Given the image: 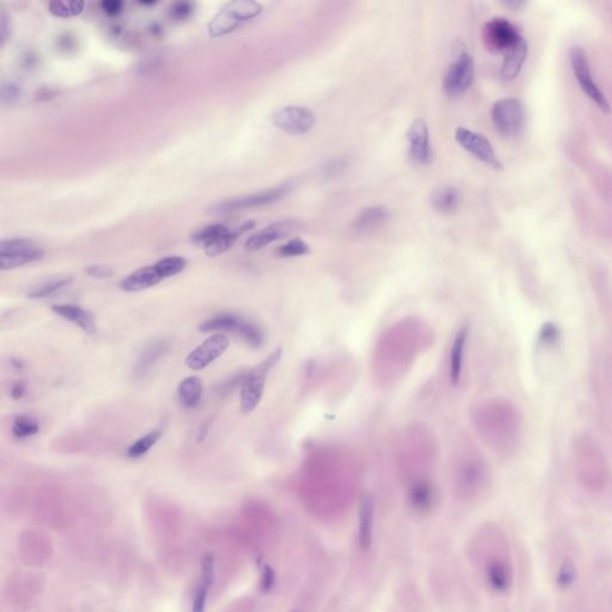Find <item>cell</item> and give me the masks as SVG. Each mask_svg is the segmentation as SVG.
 <instances>
[{
    "label": "cell",
    "instance_id": "681fc988",
    "mask_svg": "<svg viewBox=\"0 0 612 612\" xmlns=\"http://www.w3.org/2000/svg\"><path fill=\"white\" fill-rule=\"evenodd\" d=\"M505 5L506 6H509V8H512V9H518V8H520L524 5L523 1H516V0H509V1H505Z\"/></svg>",
    "mask_w": 612,
    "mask_h": 612
},
{
    "label": "cell",
    "instance_id": "7bdbcfd3",
    "mask_svg": "<svg viewBox=\"0 0 612 612\" xmlns=\"http://www.w3.org/2000/svg\"><path fill=\"white\" fill-rule=\"evenodd\" d=\"M101 6L107 14H118L123 9V3L118 1V0H107V1H103Z\"/></svg>",
    "mask_w": 612,
    "mask_h": 612
},
{
    "label": "cell",
    "instance_id": "30bf717a",
    "mask_svg": "<svg viewBox=\"0 0 612 612\" xmlns=\"http://www.w3.org/2000/svg\"><path fill=\"white\" fill-rule=\"evenodd\" d=\"M524 107L517 98H503L493 105L492 120L496 131L503 136L518 134L524 125Z\"/></svg>",
    "mask_w": 612,
    "mask_h": 612
},
{
    "label": "cell",
    "instance_id": "484cf974",
    "mask_svg": "<svg viewBox=\"0 0 612 612\" xmlns=\"http://www.w3.org/2000/svg\"><path fill=\"white\" fill-rule=\"evenodd\" d=\"M487 578H488L490 586L496 592L503 593V592L508 591L509 586H511V571L506 563L499 561V560L493 561L488 566Z\"/></svg>",
    "mask_w": 612,
    "mask_h": 612
},
{
    "label": "cell",
    "instance_id": "7c38bea8",
    "mask_svg": "<svg viewBox=\"0 0 612 612\" xmlns=\"http://www.w3.org/2000/svg\"><path fill=\"white\" fill-rule=\"evenodd\" d=\"M456 140L464 150L472 154L474 157L480 159L482 163L489 165L492 168L503 169V164L495 154L493 146L489 140L480 133L470 131L467 128L458 127L456 129Z\"/></svg>",
    "mask_w": 612,
    "mask_h": 612
},
{
    "label": "cell",
    "instance_id": "5bb4252c",
    "mask_svg": "<svg viewBox=\"0 0 612 612\" xmlns=\"http://www.w3.org/2000/svg\"><path fill=\"white\" fill-rule=\"evenodd\" d=\"M299 226V222L295 220H280L264 227L261 231L256 232L245 243V249L249 251H257L271 244L273 242L279 241L284 237L288 236Z\"/></svg>",
    "mask_w": 612,
    "mask_h": 612
},
{
    "label": "cell",
    "instance_id": "f6af8a7d",
    "mask_svg": "<svg viewBox=\"0 0 612 612\" xmlns=\"http://www.w3.org/2000/svg\"><path fill=\"white\" fill-rule=\"evenodd\" d=\"M158 64L159 56L152 55V56H149L145 60H143L141 65H139V71H140V73L149 72V71H152L154 68H156V66H158Z\"/></svg>",
    "mask_w": 612,
    "mask_h": 612
},
{
    "label": "cell",
    "instance_id": "1f68e13d",
    "mask_svg": "<svg viewBox=\"0 0 612 612\" xmlns=\"http://www.w3.org/2000/svg\"><path fill=\"white\" fill-rule=\"evenodd\" d=\"M84 1H52L50 3V12L55 17L70 19L82 14Z\"/></svg>",
    "mask_w": 612,
    "mask_h": 612
},
{
    "label": "cell",
    "instance_id": "d4e9b609",
    "mask_svg": "<svg viewBox=\"0 0 612 612\" xmlns=\"http://www.w3.org/2000/svg\"><path fill=\"white\" fill-rule=\"evenodd\" d=\"M432 204L436 212L451 214L456 212L459 204V191L456 187H443L432 196Z\"/></svg>",
    "mask_w": 612,
    "mask_h": 612
},
{
    "label": "cell",
    "instance_id": "2e32d148",
    "mask_svg": "<svg viewBox=\"0 0 612 612\" xmlns=\"http://www.w3.org/2000/svg\"><path fill=\"white\" fill-rule=\"evenodd\" d=\"M52 311L68 322L76 324L87 334H95L97 331L94 315L78 305L54 304L52 305Z\"/></svg>",
    "mask_w": 612,
    "mask_h": 612
},
{
    "label": "cell",
    "instance_id": "44dd1931",
    "mask_svg": "<svg viewBox=\"0 0 612 612\" xmlns=\"http://www.w3.org/2000/svg\"><path fill=\"white\" fill-rule=\"evenodd\" d=\"M254 227L255 222H246L244 224H242L241 226L235 229V230H229L225 235L219 237L218 240H215L213 243L206 245L204 248V253L209 257H215V256L224 254L227 250L231 249L232 246L236 243L237 240L242 235H244L245 232L253 230Z\"/></svg>",
    "mask_w": 612,
    "mask_h": 612
},
{
    "label": "cell",
    "instance_id": "8d00e7d4",
    "mask_svg": "<svg viewBox=\"0 0 612 612\" xmlns=\"http://www.w3.org/2000/svg\"><path fill=\"white\" fill-rule=\"evenodd\" d=\"M214 556L212 553H204L201 558V582H204L209 587L214 582Z\"/></svg>",
    "mask_w": 612,
    "mask_h": 612
},
{
    "label": "cell",
    "instance_id": "74e56055",
    "mask_svg": "<svg viewBox=\"0 0 612 612\" xmlns=\"http://www.w3.org/2000/svg\"><path fill=\"white\" fill-rule=\"evenodd\" d=\"M21 96V87L17 83L12 81L3 83L1 87V103L3 105H12L19 100Z\"/></svg>",
    "mask_w": 612,
    "mask_h": 612
},
{
    "label": "cell",
    "instance_id": "3957f363",
    "mask_svg": "<svg viewBox=\"0 0 612 612\" xmlns=\"http://www.w3.org/2000/svg\"><path fill=\"white\" fill-rule=\"evenodd\" d=\"M199 330L202 333H220L229 331L238 336L251 348H260L264 342V335L261 328L255 323L246 321L236 315H219L200 324Z\"/></svg>",
    "mask_w": 612,
    "mask_h": 612
},
{
    "label": "cell",
    "instance_id": "bcb514c9",
    "mask_svg": "<svg viewBox=\"0 0 612 612\" xmlns=\"http://www.w3.org/2000/svg\"><path fill=\"white\" fill-rule=\"evenodd\" d=\"M9 29V19L5 14V11H1V14H0V35H1V45H4L5 41L8 40Z\"/></svg>",
    "mask_w": 612,
    "mask_h": 612
},
{
    "label": "cell",
    "instance_id": "f546056e",
    "mask_svg": "<svg viewBox=\"0 0 612 612\" xmlns=\"http://www.w3.org/2000/svg\"><path fill=\"white\" fill-rule=\"evenodd\" d=\"M227 231H229V229L225 225L213 224V225H209L201 230H198L191 237V241L196 244L202 245L204 248L206 245L213 243L215 240H218L219 237L225 235Z\"/></svg>",
    "mask_w": 612,
    "mask_h": 612
},
{
    "label": "cell",
    "instance_id": "603a6c76",
    "mask_svg": "<svg viewBox=\"0 0 612 612\" xmlns=\"http://www.w3.org/2000/svg\"><path fill=\"white\" fill-rule=\"evenodd\" d=\"M202 392L204 386L199 377H188L180 383L177 389V397L184 408L193 409L200 403Z\"/></svg>",
    "mask_w": 612,
    "mask_h": 612
},
{
    "label": "cell",
    "instance_id": "5b68a950",
    "mask_svg": "<svg viewBox=\"0 0 612 612\" xmlns=\"http://www.w3.org/2000/svg\"><path fill=\"white\" fill-rule=\"evenodd\" d=\"M43 257V250L27 238H12L0 243V269L10 271L36 262Z\"/></svg>",
    "mask_w": 612,
    "mask_h": 612
},
{
    "label": "cell",
    "instance_id": "f1b7e54d",
    "mask_svg": "<svg viewBox=\"0 0 612 612\" xmlns=\"http://www.w3.org/2000/svg\"><path fill=\"white\" fill-rule=\"evenodd\" d=\"M71 282H72V277H61V279H56V280L45 282V284L36 286V287H34L32 290L29 291L27 297L29 299H43V298H48L50 295H55V293H58L60 291L64 290L65 287L70 285Z\"/></svg>",
    "mask_w": 612,
    "mask_h": 612
},
{
    "label": "cell",
    "instance_id": "60d3db41",
    "mask_svg": "<svg viewBox=\"0 0 612 612\" xmlns=\"http://www.w3.org/2000/svg\"><path fill=\"white\" fill-rule=\"evenodd\" d=\"M87 274L97 279H108L113 277L114 269L105 264H92L87 268Z\"/></svg>",
    "mask_w": 612,
    "mask_h": 612
},
{
    "label": "cell",
    "instance_id": "7dc6e473",
    "mask_svg": "<svg viewBox=\"0 0 612 612\" xmlns=\"http://www.w3.org/2000/svg\"><path fill=\"white\" fill-rule=\"evenodd\" d=\"M27 391V386L22 381H16L14 386H11V397L14 399H21L25 394Z\"/></svg>",
    "mask_w": 612,
    "mask_h": 612
},
{
    "label": "cell",
    "instance_id": "f35d334b",
    "mask_svg": "<svg viewBox=\"0 0 612 612\" xmlns=\"http://www.w3.org/2000/svg\"><path fill=\"white\" fill-rule=\"evenodd\" d=\"M209 586L206 585L204 582L200 581L199 586L196 589V595H194V602H193V608L191 612H204L206 609V600L209 595Z\"/></svg>",
    "mask_w": 612,
    "mask_h": 612
},
{
    "label": "cell",
    "instance_id": "9c48e42d",
    "mask_svg": "<svg viewBox=\"0 0 612 612\" xmlns=\"http://www.w3.org/2000/svg\"><path fill=\"white\" fill-rule=\"evenodd\" d=\"M271 118L275 127L291 136H303L311 131L316 123L313 110L300 105L284 107L274 112Z\"/></svg>",
    "mask_w": 612,
    "mask_h": 612
},
{
    "label": "cell",
    "instance_id": "cb8c5ba5",
    "mask_svg": "<svg viewBox=\"0 0 612 612\" xmlns=\"http://www.w3.org/2000/svg\"><path fill=\"white\" fill-rule=\"evenodd\" d=\"M409 503L417 512L430 511L434 503L433 485L425 480L414 483L409 490Z\"/></svg>",
    "mask_w": 612,
    "mask_h": 612
},
{
    "label": "cell",
    "instance_id": "b9f144b4",
    "mask_svg": "<svg viewBox=\"0 0 612 612\" xmlns=\"http://www.w3.org/2000/svg\"><path fill=\"white\" fill-rule=\"evenodd\" d=\"M274 582H275V573H274L272 568L266 564L263 567L262 578H261V590L263 592H268V591L272 590Z\"/></svg>",
    "mask_w": 612,
    "mask_h": 612
},
{
    "label": "cell",
    "instance_id": "e0dca14e",
    "mask_svg": "<svg viewBox=\"0 0 612 612\" xmlns=\"http://www.w3.org/2000/svg\"><path fill=\"white\" fill-rule=\"evenodd\" d=\"M162 280H164L163 277L159 274L156 266H147L125 277L120 284V287L125 292H140L158 285Z\"/></svg>",
    "mask_w": 612,
    "mask_h": 612
},
{
    "label": "cell",
    "instance_id": "83f0119b",
    "mask_svg": "<svg viewBox=\"0 0 612 612\" xmlns=\"http://www.w3.org/2000/svg\"><path fill=\"white\" fill-rule=\"evenodd\" d=\"M11 432L17 439H28L40 432V423L32 416L17 415L12 422Z\"/></svg>",
    "mask_w": 612,
    "mask_h": 612
},
{
    "label": "cell",
    "instance_id": "ffe728a7",
    "mask_svg": "<svg viewBox=\"0 0 612 612\" xmlns=\"http://www.w3.org/2000/svg\"><path fill=\"white\" fill-rule=\"evenodd\" d=\"M373 522H374V500L372 496H365L359 511V543L363 550H368L371 547Z\"/></svg>",
    "mask_w": 612,
    "mask_h": 612
},
{
    "label": "cell",
    "instance_id": "6da1fadb",
    "mask_svg": "<svg viewBox=\"0 0 612 612\" xmlns=\"http://www.w3.org/2000/svg\"><path fill=\"white\" fill-rule=\"evenodd\" d=\"M262 11V5L254 0H235L226 3L209 22V35L212 37L227 35L243 23L259 17Z\"/></svg>",
    "mask_w": 612,
    "mask_h": 612
},
{
    "label": "cell",
    "instance_id": "ee69618b",
    "mask_svg": "<svg viewBox=\"0 0 612 612\" xmlns=\"http://www.w3.org/2000/svg\"><path fill=\"white\" fill-rule=\"evenodd\" d=\"M346 165H347V162H346V160H344V159H337L336 162H331V163L328 165L327 169H326V173H327L329 176L339 175V173H342V171L345 170Z\"/></svg>",
    "mask_w": 612,
    "mask_h": 612
},
{
    "label": "cell",
    "instance_id": "ac0fdd59",
    "mask_svg": "<svg viewBox=\"0 0 612 612\" xmlns=\"http://www.w3.org/2000/svg\"><path fill=\"white\" fill-rule=\"evenodd\" d=\"M390 219L389 209L383 206H372L360 212L358 217L354 219L352 227L354 231L359 233H370L377 231L378 229L384 226Z\"/></svg>",
    "mask_w": 612,
    "mask_h": 612
},
{
    "label": "cell",
    "instance_id": "52a82bcc",
    "mask_svg": "<svg viewBox=\"0 0 612 612\" xmlns=\"http://www.w3.org/2000/svg\"><path fill=\"white\" fill-rule=\"evenodd\" d=\"M475 76V64L472 55L467 52H462L461 54L450 65L447 71L445 73L443 81V89L446 95L450 97H457L467 92V89L472 87Z\"/></svg>",
    "mask_w": 612,
    "mask_h": 612
},
{
    "label": "cell",
    "instance_id": "d6986e66",
    "mask_svg": "<svg viewBox=\"0 0 612 612\" xmlns=\"http://www.w3.org/2000/svg\"><path fill=\"white\" fill-rule=\"evenodd\" d=\"M467 336H469V326L463 324L459 328L457 334L454 336V344L451 347V354H450V381L451 384L456 386H458L461 381V376H462L463 358H464V352H465V346H467Z\"/></svg>",
    "mask_w": 612,
    "mask_h": 612
},
{
    "label": "cell",
    "instance_id": "4fadbf2b",
    "mask_svg": "<svg viewBox=\"0 0 612 612\" xmlns=\"http://www.w3.org/2000/svg\"><path fill=\"white\" fill-rule=\"evenodd\" d=\"M409 141V156L413 162L421 165L430 164L433 159L430 129L426 121L415 118L407 131Z\"/></svg>",
    "mask_w": 612,
    "mask_h": 612
},
{
    "label": "cell",
    "instance_id": "4316f807",
    "mask_svg": "<svg viewBox=\"0 0 612 612\" xmlns=\"http://www.w3.org/2000/svg\"><path fill=\"white\" fill-rule=\"evenodd\" d=\"M162 434L163 433H162L160 430H154V431L146 433L145 436L139 438L128 447V457L129 458L143 457L144 454H147L154 447V445L158 443V440L162 438Z\"/></svg>",
    "mask_w": 612,
    "mask_h": 612
},
{
    "label": "cell",
    "instance_id": "8fae6325",
    "mask_svg": "<svg viewBox=\"0 0 612 612\" xmlns=\"http://www.w3.org/2000/svg\"><path fill=\"white\" fill-rule=\"evenodd\" d=\"M230 340L222 333H214L209 339L191 350L186 358V365L193 371H201L225 353Z\"/></svg>",
    "mask_w": 612,
    "mask_h": 612
},
{
    "label": "cell",
    "instance_id": "7402d4cb",
    "mask_svg": "<svg viewBox=\"0 0 612 612\" xmlns=\"http://www.w3.org/2000/svg\"><path fill=\"white\" fill-rule=\"evenodd\" d=\"M527 42L522 39L518 45L506 54L501 67V77L505 81H512L517 77L527 56Z\"/></svg>",
    "mask_w": 612,
    "mask_h": 612
},
{
    "label": "cell",
    "instance_id": "836d02e7",
    "mask_svg": "<svg viewBox=\"0 0 612 612\" xmlns=\"http://www.w3.org/2000/svg\"><path fill=\"white\" fill-rule=\"evenodd\" d=\"M310 253V246L302 238H293L279 248V255L282 257H298Z\"/></svg>",
    "mask_w": 612,
    "mask_h": 612
},
{
    "label": "cell",
    "instance_id": "c3c4849f",
    "mask_svg": "<svg viewBox=\"0 0 612 612\" xmlns=\"http://www.w3.org/2000/svg\"><path fill=\"white\" fill-rule=\"evenodd\" d=\"M209 427H211V420H207V421H204L201 427L199 428V433H198V441H204V438L207 436V433L209 431Z\"/></svg>",
    "mask_w": 612,
    "mask_h": 612
},
{
    "label": "cell",
    "instance_id": "ba28073f",
    "mask_svg": "<svg viewBox=\"0 0 612 612\" xmlns=\"http://www.w3.org/2000/svg\"><path fill=\"white\" fill-rule=\"evenodd\" d=\"M482 34L485 47L490 52L505 55L523 39L517 28L505 19H490L489 22L485 23Z\"/></svg>",
    "mask_w": 612,
    "mask_h": 612
},
{
    "label": "cell",
    "instance_id": "d590c367",
    "mask_svg": "<svg viewBox=\"0 0 612 612\" xmlns=\"http://www.w3.org/2000/svg\"><path fill=\"white\" fill-rule=\"evenodd\" d=\"M558 339H560V329L553 322L545 323V326L540 328L537 336L538 344L543 346L553 345Z\"/></svg>",
    "mask_w": 612,
    "mask_h": 612
},
{
    "label": "cell",
    "instance_id": "4dcf8cb0",
    "mask_svg": "<svg viewBox=\"0 0 612 612\" xmlns=\"http://www.w3.org/2000/svg\"><path fill=\"white\" fill-rule=\"evenodd\" d=\"M154 266L158 269L159 274L163 277V279H167V277H175L177 274L183 272L184 268L187 267V260L181 256H168V257L159 260Z\"/></svg>",
    "mask_w": 612,
    "mask_h": 612
},
{
    "label": "cell",
    "instance_id": "9a60e30c",
    "mask_svg": "<svg viewBox=\"0 0 612 612\" xmlns=\"http://www.w3.org/2000/svg\"><path fill=\"white\" fill-rule=\"evenodd\" d=\"M169 350H170V342L165 339H158L149 342L136 359V365L133 368V374L136 378L145 377L156 366V363L165 357Z\"/></svg>",
    "mask_w": 612,
    "mask_h": 612
},
{
    "label": "cell",
    "instance_id": "d6a6232c",
    "mask_svg": "<svg viewBox=\"0 0 612 612\" xmlns=\"http://www.w3.org/2000/svg\"><path fill=\"white\" fill-rule=\"evenodd\" d=\"M248 372L249 371H245V370L244 371L237 372L235 374H232L226 379L220 381L218 386H215V394H218V396H227V394H232L240 386L242 388L245 378L248 376Z\"/></svg>",
    "mask_w": 612,
    "mask_h": 612
},
{
    "label": "cell",
    "instance_id": "277c9868",
    "mask_svg": "<svg viewBox=\"0 0 612 612\" xmlns=\"http://www.w3.org/2000/svg\"><path fill=\"white\" fill-rule=\"evenodd\" d=\"M291 191V183L286 182L279 186L268 188L264 191H256L248 196H237L232 199L222 200L213 206H211L209 212L211 214H227L242 209H254L261 207L266 204L277 202L280 199H284Z\"/></svg>",
    "mask_w": 612,
    "mask_h": 612
},
{
    "label": "cell",
    "instance_id": "e575fe53",
    "mask_svg": "<svg viewBox=\"0 0 612 612\" xmlns=\"http://www.w3.org/2000/svg\"><path fill=\"white\" fill-rule=\"evenodd\" d=\"M576 579V567L574 562L571 560H564L562 566L560 567L558 578H556V585L561 590H568Z\"/></svg>",
    "mask_w": 612,
    "mask_h": 612
},
{
    "label": "cell",
    "instance_id": "ab89813d",
    "mask_svg": "<svg viewBox=\"0 0 612 612\" xmlns=\"http://www.w3.org/2000/svg\"><path fill=\"white\" fill-rule=\"evenodd\" d=\"M170 17L175 21H183L191 17L193 14V5L191 3H175L170 8Z\"/></svg>",
    "mask_w": 612,
    "mask_h": 612
},
{
    "label": "cell",
    "instance_id": "8992f818",
    "mask_svg": "<svg viewBox=\"0 0 612 612\" xmlns=\"http://www.w3.org/2000/svg\"><path fill=\"white\" fill-rule=\"evenodd\" d=\"M571 65L573 72L576 74V81L586 95L589 96V98L593 101L594 103L598 105L599 109L603 110L604 113H610L611 112L610 103L602 90L599 89L598 85L594 82L592 73H591L590 64L587 60V55H586L585 50L579 45L571 48Z\"/></svg>",
    "mask_w": 612,
    "mask_h": 612
},
{
    "label": "cell",
    "instance_id": "7a4b0ae2",
    "mask_svg": "<svg viewBox=\"0 0 612 612\" xmlns=\"http://www.w3.org/2000/svg\"><path fill=\"white\" fill-rule=\"evenodd\" d=\"M282 350L277 348L268 355L267 358L248 372L244 383L241 388V412L250 414L259 407L264 392L266 379L269 372L277 366L282 359Z\"/></svg>",
    "mask_w": 612,
    "mask_h": 612
}]
</instances>
